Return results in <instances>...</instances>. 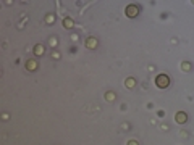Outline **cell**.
Masks as SVG:
<instances>
[{
  "instance_id": "obj_1",
  "label": "cell",
  "mask_w": 194,
  "mask_h": 145,
  "mask_svg": "<svg viewBox=\"0 0 194 145\" xmlns=\"http://www.w3.org/2000/svg\"><path fill=\"white\" fill-rule=\"evenodd\" d=\"M155 84H157L160 89L168 87V85H170V77L167 76V74H159V76L155 77Z\"/></svg>"
},
{
  "instance_id": "obj_2",
  "label": "cell",
  "mask_w": 194,
  "mask_h": 145,
  "mask_svg": "<svg viewBox=\"0 0 194 145\" xmlns=\"http://www.w3.org/2000/svg\"><path fill=\"white\" fill-rule=\"evenodd\" d=\"M126 15H128L129 18L138 16L139 15V7H136V5H129V7H126Z\"/></svg>"
},
{
  "instance_id": "obj_3",
  "label": "cell",
  "mask_w": 194,
  "mask_h": 145,
  "mask_svg": "<svg viewBox=\"0 0 194 145\" xmlns=\"http://www.w3.org/2000/svg\"><path fill=\"white\" fill-rule=\"evenodd\" d=\"M175 119H176V123H186V121H188V115H186V113H176V116H175Z\"/></svg>"
},
{
  "instance_id": "obj_4",
  "label": "cell",
  "mask_w": 194,
  "mask_h": 145,
  "mask_svg": "<svg viewBox=\"0 0 194 145\" xmlns=\"http://www.w3.org/2000/svg\"><path fill=\"white\" fill-rule=\"evenodd\" d=\"M44 53V47L42 45H36L34 47V55H42Z\"/></svg>"
},
{
  "instance_id": "obj_5",
  "label": "cell",
  "mask_w": 194,
  "mask_h": 145,
  "mask_svg": "<svg viewBox=\"0 0 194 145\" xmlns=\"http://www.w3.org/2000/svg\"><path fill=\"white\" fill-rule=\"evenodd\" d=\"M86 45H87V47H89V48H94L95 45H97V42H95V39H87Z\"/></svg>"
},
{
  "instance_id": "obj_6",
  "label": "cell",
  "mask_w": 194,
  "mask_h": 145,
  "mask_svg": "<svg viewBox=\"0 0 194 145\" xmlns=\"http://www.w3.org/2000/svg\"><path fill=\"white\" fill-rule=\"evenodd\" d=\"M26 66H28L29 71H34V69H36V63H34V61H28V63H26Z\"/></svg>"
},
{
  "instance_id": "obj_7",
  "label": "cell",
  "mask_w": 194,
  "mask_h": 145,
  "mask_svg": "<svg viewBox=\"0 0 194 145\" xmlns=\"http://www.w3.org/2000/svg\"><path fill=\"white\" fill-rule=\"evenodd\" d=\"M134 85V79H128L126 81V87H133Z\"/></svg>"
}]
</instances>
